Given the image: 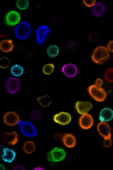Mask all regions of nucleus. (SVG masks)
Listing matches in <instances>:
<instances>
[{
	"mask_svg": "<svg viewBox=\"0 0 113 170\" xmlns=\"http://www.w3.org/2000/svg\"><path fill=\"white\" fill-rule=\"evenodd\" d=\"M14 48V44L11 39H4L0 42V50L3 53H10L13 50Z\"/></svg>",
	"mask_w": 113,
	"mask_h": 170,
	"instance_id": "aec40b11",
	"label": "nucleus"
},
{
	"mask_svg": "<svg viewBox=\"0 0 113 170\" xmlns=\"http://www.w3.org/2000/svg\"><path fill=\"white\" fill-rule=\"evenodd\" d=\"M36 146L33 141L29 140L26 141L22 146L24 152L26 154H30L33 153L36 151Z\"/></svg>",
	"mask_w": 113,
	"mask_h": 170,
	"instance_id": "4be33fe9",
	"label": "nucleus"
},
{
	"mask_svg": "<svg viewBox=\"0 0 113 170\" xmlns=\"http://www.w3.org/2000/svg\"><path fill=\"white\" fill-rule=\"evenodd\" d=\"M10 64V59L7 56H3L0 58V68L3 69L8 68Z\"/></svg>",
	"mask_w": 113,
	"mask_h": 170,
	"instance_id": "cd10ccee",
	"label": "nucleus"
},
{
	"mask_svg": "<svg viewBox=\"0 0 113 170\" xmlns=\"http://www.w3.org/2000/svg\"><path fill=\"white\" fill-rule=\"evenodd\" d=\"M87 37L89 40L92 41L97 42L100 38L101 33L99 31H94L89 34Z\"/></svg>",
	"mask_w": 113,
	"mask_h": 170,
	"instance_id": "c756f323",
	"label": "nucleus"
},
{
	"mask_svg": "<svg viewBox=\"0 0 113 170\" xmlns=\"http://www.w3.org/2000/svg\"><path fill=\"white\" fill-rule=\"evenodd\" d=\"M87 91L90 96L97 102H103L107 97V94L105 89L102 86H97L94 84L88 86Z\"/></svg>",
	"mask_w": 113,
	"mask_h": 170,
	"instance_id": "7ed1b4c3",
	"label": "nucleus"
},
{
	"mask_svg": "<svg viewBox=\"0 0 113 170\" xmlns=\"http://www.w3.org/2000/svg\"><path fill=\"white\" fill-rule=\"evenodd\" d=\"M63 145L68 148L74 147L77 143V139L75 136L72 133H66L62 136L61 139Z\"/></svg>",
	"mask_w": 113,
	"mask_h": 170,
	"instance_id": "a211bd4d",
	"label": "nucleus"
},
{
	"mask_svg": "<svg viewBox=\"0 0 113 170\" xmlns=\"http://www.w3.org/2000/svg\"><path fill=\"white\" fill-rule=\"evenodd\" d=\"M113 143V141L111 137L103 139L102 141V145L104 147L106 148L110 147Z\"/></svg>",
	"mask_w": 113,
	"mask_h": 170,
	"instance_id": "7c9ffc66",
	"label": "nucleus"
},
{
	"mask_svg": "<svg viewBox=\"0 0 113 170\" xmlns=\"http://www.w3.org/2000/svg\"><path fill=\"white\" fill-rule=\"evenodd\" d=\"M21 16L19 13L15 10H11L5 14L4 21L9 26H16L21 22Z\"/></svg>",
	"mask_w": 113,
	"mask_h": 170,
	"instance_id": "6e6552de",
	"label": "nucleus"
},
{
	"mask_svg": "<svg viewBox=\"0 0 113 170\" xmlns=\"http://www.w3.org/2000/svg\"><path fill=\"white\" fill-rule=\"evenodd\" d=\"M104 77L105 80L108 82L113 83V67H109L105 71Z\"/></svg>",
	"mask_w": 113,
	"mask_h": 170,
	"instance_id": "bb28decb",
	"label": "nucleus"
},
{
	"mask_svg": "<svg viewBox=\"0 0 113 170\" xmlns=\"http://www.w3.org/2000/svg\"><path fill=\"white\" fill-rule=\"evenodd\" d=\"M14 169L15 170H24L25 169V168L22 165H18L14 167Z\"/></svg>",
	"mask_w": 113,
	"mask_h": 170,
	"instance_id": "f704fd0d",
	"label": "nucleus"
},
{
	"mask_svg": "<svg viewBox=\"0 0 113 170\" xmlns=\"http://www.w3.org/2000/svg\"><path fill=\"white\" fill-rule=\"evenodd\" d=\"M15 5L19 9L24 10L29 7V1L28 0H17L15 2Z\"/></svg>",
	"mask_w": 113,
	"mask_h": 170,
	"instance_id": "a878e982",
	"label": "nucleus"
},
{
	"mask_svg": "<svg viewBox=\"0 0 113 170\" xmlns=\"http://www.w3.org/2000/svg\"><path fill=\"white\" fill-rule=\"evenodd\" d=\"M2 140L5 143L11 146H14L18 143L19 135L15 131L11 132H4L2 135Z\"/></svg>",
	"mask_w": 113,
	"mask_h": 170,
	"instance_id": "f8f14e48",
	"label": "nucleus"
},
{
	"mask_svg": "<svg viewBox=\"0 0 113 170\" xmlns=\"http://www.w3.org/2000/svg\"><path fill=\"white\" fill-rule=\"evenodd\" d=\"M106 47L110 53H113V40L108 42Z\"/></svg>",
	"mask_w": 113,
	"mask_h": 170,
	"instance_id": "473e14b6",
	"label": "nucleus"
},
{
	"mask_svg": "<svg viewBox=\"0 0 113 170\" xmlns=\"http://www.w3.org/2000/svg\"><path fill=\"white\" fill-rule=\"evenodd\" d=\"M24 67L17 64L12 66L10 69V72L13 76L17 77L21 76L24 74Z\"/></svg>",
	"mask_w": 113,
	"mask_h": 170,
	"instance_id": "b1692460",
	"label": "nucleus"
},
{
	"mask_svg": "<svg viewBox=\"0 0 113 170\" xmlns=\"http://www.w3.org/2000/svg\"><path fill=\"white\" fill-rule=\"evenodd\" d=\"M66 153L63 148L55 147L52 148L47 153L46 158L51 162H58L62 161L66 157Z\"/></svg>",
	"mask_w": 113,
	"mask_h": 170,
	"instance_id": "20e7f679",
	"label": "nucleus"
},
{
	"mask_svg": "<svg viewBox=\"0 0 113 170\" xmlns=\"http://www.w3.org/2000/svg\"><path fill=\"white\" fill-rule=\"evenodd\" d=\"M104 82L103 79L101 78H98L95 80L94 84L99 86H102Z\"/></svg>",
	"mask_w": 113,
	"mask_h": 170,
	"instance_id": "72a5a7b5",
	"label": "nucleus"
},
{
	"mask_svg": "<svg viewBox=\"0 0 113 170\" xmlns=\"http://www.w3.org/2000/svg\"><path fill=\"white\" fill-rule=\"evenodd\" d=\"M5 86L8 92L11 94H14L20 90L21 83L18 77L14 76H10L6 79Z\"/></svg>",
	"mask_w": 113,
	"mask_h": 170,
	"instance_id": "39448f33",
	"label": "nucleus"
},
{
	"mask_svg": "<svg viewBox=\"0 0 113 170\" xmlns=\"http://www.w3.org/2000/svg\"><path fill=\"white\" fill-rule=\"evenodd\" d=\"M55 66L52 63H47L44 64L42 66V71L44 74L48 76L54 72Z\"/></svg>",
	"mask_w": 113,
	"mask_h": 170,
	"instance_id": "393cba45",
	"label": "nucleus"
},
{
	"mask_svg": "<svg viewBox=\"0 0 113 170\" xmlns=\"http://www.w3.org/2000/svg\"><path fill=\"white\" fill-rule=\"evenodd\" d=\"M18 125L19 127L21 132L24 136L33 138L37 135V130L35 126L31 122L21 119Z\"/></svg>",
	"mask_w": 113,
	"mask_h": 170,
	"instance_id": "423d86ee",
	"label": "nucleus"
},
{
	"mask_svg": "<svg viewBox=\"0 0 113 170\" xmlns=\"http://www.w3.org/2000/svg\"></svg>",
	"mask_w": 113,
	"mask_h": 170,
	"instance_id": "4c0bfd02",
	"label": "nucleus"
},
{
	"mask_svg": "<svg viewBox=\"0 0 113 170\" xmlns=\"http://www.w3.org/2000/svg\"><path fill=\"white\" fill-rule=\"evenodd\" d=\"M31 32V25L29 22L23 20L16 25L14 29V34L16 37L21 40L27 39Z\"/></svg>",
	"mask_w": 113,
	"mask_h": 170,
	"instance_id": "f03ea898",
	"label": "nucleus"
},
{
	"mask_svg": "<svg viewBox=\"0 0 113 170\" xmlns=\"http://www.w3.org/2000/svg\"><path fill=\"white\" fill-rule=\"evenodd\" d=\"M63 74L66 77L72 78L75 76L78 72L77 66L73 63H68L64 65L61 68Z\"/></svg>",
	"mask_w": 113,
	"mask_h": 170,
	"instance_id": "2eb2a0df",
	"label": "nucleus"
},
{
	"mask_svg": "<svg viewBox=\"0 0 113 170\" xmlns=\"http://www.w3.org/2000/svg\"><path fill=\"white\" fill-rule=\"evenodd\" d=\"M0 169L1 170H5L6 169V167L4 164H0Z\"/></svg>",
	"mask_w": 113,
	"mask_h": 170,
	"instance_id": "e433bc0d",
	"label": "nucleus"
},
{
	"mask_svg": "<svg viewBox=\"0 0 113 170\" xmlns=\"http://www.w3.org/2000/svg\"><path fill=\"white\" fill-rule=\"evenodd\" d=\"M113 119V110L111 108L106 107L102 108L99 115V119L100 121L107 122Z\"/></svg>",
	"mask_w": 113,
	"mask_h": 170,
	"instance_id": "6ab92c4d",
	"label": "nucleus"
},
{
	"mask_svg": "<svg viewBox=\"0 0 113 170\" xmlns=\"http://www.w3.org/2000/svg\"><path fill=\"white\" fill-rule=\"evenodd\" d=\"M75 108L80 115L88 113L93 107L92 104L89 101H78L75 103Z\"/></svg>",
	"mask_w": 113,
	"mask_h": 170,
	"instance_id": "4468645a",
	"label": "nucleus"
},
{
	"mask_svg": "<svg viewBox=\"0 0 113 170\" xmlns=\"http://www.w3.org/2000/svg\"><path fill=\"white\" fill-rule=\"evenodd\" d=\"M21 119L19 114L13 111H8L4 113L3 117L4 123L10 127L18 125Z\"/></svg>",
	"mask_w": 113,
	"mask_h": 170,
	"instance_id": "1a4fd4ad",
	"label": "nucleus"
},
{
	"mask_svg": "<svg viewBox=\"0 0 113 170\" xmlns=\"http://www.w3.org/2000/svg\"><path fill=\"white\" fill-rule=\"evenodd\" d=\"M105 4L100 1H97L91 9V13L93 16L97 18L102 17L106 11Z\"/></svg>",
	"mask_w": 113,
	"mask_h": 170,
	"instance_id": "dca6fc26",
	"label": "nucleus"
},
{
	"mask_svg": "<svg viewBox=\"0 0 113 170\" xmlns=\"http://www.w3.org/2000/svg\"><path fill=\"white\" fill-rule=\"evenodd\" d=\"M50 27L46 24H42L36 29L35 34L36 43L39 45L43 44L47 39L51 32Z\"/></svg>",
	"mask_w": 113,
	"mask_h": 170,
	"instance_id": "0eeeda50",
	"label": "nucleus"
},
{
	"mask_svg": "<svg viewBox=\"0 0 113 170\" xmlns=\"http://www.w3.org/2000/svg\"><path fill=\"white\" fill-rule=\"evenodd\" d=\"M95 0H83L82 1V4L85 6L92 8L96 2Z\"/></svg>",
	"mask_w": 113,
	"mask_h": 170,
	"instance_id": "2f4dec72",
	"label": "nucleus"
},
{
	"mask_svg": "<svg viewBox=\"0 0 113 170\" xmlns=\"http://www.w3.org/2000/svg\"><path fill=\"white\" fill-rule=\"evenodd\" d=\"M53 120L56 124L61 125H65L70 123L72 120V117L69 112L61 111L54 114L53 117Z\"/></svg>",
	"mask_w": 113,
	"mask_h": 170,
	"instance_id": "9d476101",
	"label": "nucleus"
},
{
	"mask_svg": "<svg viewBox=\"0 0 113 170\" xmlns=\"http://www.w3.org/2000/svg\"><path fill=\"white\" fill-rule=\"evenodd\" d=\"M34 170H44V169L42 167L38 166L34 167Z\"/></svg>",
	"mask_w": 113,
	"mask_h": 170,
	"instance_id": "c9c22d12",
	"label": "nucleus"
},
{
	"mask_svg": "<svg viewBox=\"0 0 113 170\" xmlns=\"http://www.w3.org/2000/svg\"><path fill=\"white\" fill-rule=\"evenodd\" d=\"M97 131L103 139L111 137V130L109 124L107 122L100 121L97 126Z\"/></svg>",
	"mask_w": 113,
	"mask_h": 170,
	"instance_id": "ddd939ff",
	"label": "nucleus"
},
{
	"mask_svg": "<svg viewBox=\"0 0 113 170\" xmlns=\"http://www.w3.org/2000/svg\"><path fill=\"white\" fill-rule=\"evenodd\" d=\"M31 119L34 122H38L40 120L42 117L41 112L38 109H34L32 110L30 114Z\"/></svg>",
	"mask_w": 113,
	"mask_h": 170,
	"instance_id": "c85d7f7f",
	"label": "nucleus"
},
{
	"mask_svg": "<svg viewBox=\"0 0 113 170\" xmlns=\"http://www.w3.org/2000/svg\"><path fill=\"white\" fill-rule=\"evenodd\" d=\"M59 47L54 44L49 45L46 49V54L50 58H54L57 56L59 54Z\"/></svg>",
	"mask_w": 113,
	"mask_h": 170,
	"instance_id": "5701e85b",
	"label": "nucleus"
},
{
	"mask_svg": "<svg viewBox=\"0 0 113 170\" xmlns=\"http://www.w3.org/2000/svg\"><path fill=\"white\" fill-rule=\"evenodd\" d=\"M110 53L106 46L100 45L93 50L91 56L92 61L95 63L101 65L104 63L109 59Z\"/></svg>",
	"mask_w": 113,
	"mask_h": 170,
	"instance_id": "f257e3e1",
	"label": "nucleus"
},
{
	"mask_svg": "<svg viewBox=\"0 0 113 170\" xmlns=\"http://www.w3.org/2000/svg\"><path fill=\"white\" fill-rule=\"evenodd\" d=\"M80 127L84 130L91 128L93 126L94 120L92 116L89 113L81 115L78 120Z\"/></svg>",
	"mask_w": 113,
	"mask_h": 170,
	"instance_id": "9b49d317",
	"label": "nucleus"
},
{
	"mask_svg": "<svg viewBox=\"0 0 113 170\" xmlns=\"http://www.w3.org/2000/svg\"><path fill=\"white\" fill-rule=\"evenodd\" d=\"M16 157V153L12 149L5 147L2 148L1 158L4 162L11 163L14 161Z\"/></svg>",
	"mask_w": 113,
	"mask_h": 170,
	"instance_id": "f3484780",
	"label": "nucleus"
},
{
	"mask_svg": "<svg viewBox=\"0 0 113 170\" xmlns=\"http://www.w3.org/2000/svg\"><path fill=\"white\" fill-rule=\"evenodd\" d=\"M36 102L41 107L46 108L49 107L53 102V99L49 95H44L37 97Z\"/></svg>",
	"mask_w": 113,
	"mask_h": 170,
	"instance_id": "412c9836",
	"label": "nucleus"
}]
</instances>
